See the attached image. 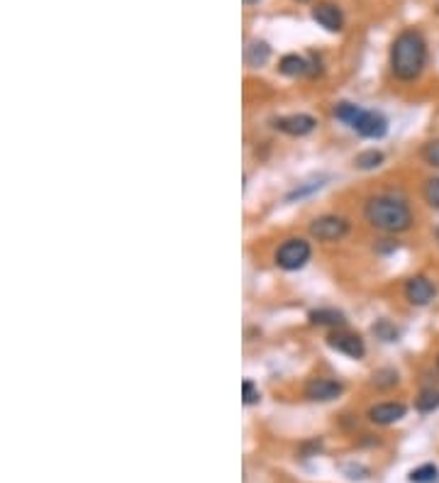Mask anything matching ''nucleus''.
Listing matches in <instances>:
<instances>
[{
    "instance_id": "nucleus-1",
    "label": "nucleus",
    "mask_w": 439,
    "mask_h": 483,
    "mask_svg": "<svg viewBox=\"0 0 439 483\" xmlns=\"http://www.w3.org/2000/svg\"><path fill=\"white\" fill-rule=\"evenodd\" d=\"M364 218L371 227L381 230L386 234L407 232L415 223L412 210L405 198L396 193H378L364 203Z\"/></svg>"
},
{
    "instance_id": "nucleus-2",
    "label": "nucleus",
    "mask_w": 439,
    "mask_h": 483,
    "mask_svg": "<svg viewBox=\"0 0 439 483\" xmlns=\"http://www.w3.org/2000/svg\"><path fill=\"white\" fill-rule=\"evenodd\" d=\"M427 64V42L417 29H403L391 44V71L398 80L420 78Z\"/></svg>"
},
{
    "instance_id": "nucleus-3",
    "label": "nucleus",
    "mask_w": 439,
    "mask_h": 483,
    "mask_svg": "<svg viewBox=\"0 0 439 483\" xmlns=\"http://www.w3.org/2000/svg\"><path fill=\"white\" fill-rule=\"evenodd\" d=\"M312 246L302 237H291L276 249V266L284 271H298L310 261Z\"/></svg>"
},
{
    "instance_id": "nucleus-4",
    "label": "nucleus",
    "mask_w": 439,
    "mask_h": 483,
    "mask_svg": "<svg viewBox=\"0 0 439 483\" xmlns=\"http://www.w3.org/2000/svg\"><path fill=\"white\" fill-rule=\"evenodd\" d=\"M349 230L351 223L347 218H342V215H320V218H315L310 223V237L330 244V241L344 239L349 234Z\"/></svg>"
},
{
    "instance_id": "nucleus-5",
    "label": "nucleus",
    "mask_w": 439,
    "mask_h": 483,
    "mask_svg": "<svg viewBox=\"0 0 439 483\" xmlns=\"http://www.w3.org/2000/svg\"><path fill=\"white\" fill-rule=\"evenodd\" d=\"M327 344H330L335 351H340V354L349 356V359L359 361L366 356L364 340H361L359 335H354V332H347L344 327H342V330H332L330 335H327Z\"/></svg>"
},
{
    "instance_id": "nucleus-6",
    "label": "nucleus",
    "mask_w": 439,
    "mask_h": 483,
    "mask_svg": "<svg viewBox=\"0 0 439 483\" xmlns=\"http://www.w3.org/2000/svg\"><path fill=\"white\" fill-rule=\"evenodd\" d=\"M274 127L291 137H307L310 132H315L317 120L307 113H295V115H284V118L274 120Z\"/></svg>"
},
{
    "instance_id": "nucleus-7",
    "label": "nucleus",
    "mask_w": 439,
    "mask_h": 483,
    "mask_svg": "<svg viewBox=\"0 0 439 483\" xmlns=\"http://www.w3.org/2000/svg\"><path fill=\"white\" fill-rule=\"evenodd\" d=\"M342 391H344V386L340 384V381L335 379H325V376H317V379H310L305 384V398L312 400V402H330L335 398H340Z\"/></svg>"
},
{
    "instance_id": "nucleus-8",
    "label": "nucleus",
    "mask_w": 439,
    "mask_h": 483,
    "mask_svg": "<svg viewBox=\"0 0 439 483\" xmlns=\"http://www.w3.org/2000/svg\"><path fill=\"white\" fill-rule=\"evenodd\" d=\"M435 284H432L427 276H412V279L405 281V298L410 305H417V308H425L435 300Z\"/></svg>"
},
{
    "instance_id": "nucleus-9",
    "label": "nucleus",
    "mask_w": 439,
    "mask_h": 483,
    "mask_svg": "<svg viewBox=\"0 0 439 483\" xmlns=\"http://www.w3.org/2000/svg\"><path fill=\"white\" fill-rule=\"evenodd\" d=\"M351 130H356V134H361L366 139H381L388 132V120L381 113H376V110H364Z\"/></svg>"
},
{
    "instance_id": "nucleus-10",
    "label": "nucleus",
    "mask_w": 439,
    "mask_h": 483,
    "mask_svg": "<svg viewBox=\"0 0 439 483\" xmlns=\"http://www.w3.org/2000/svg\"><path fill=\"white\" fill-rule=\"evenodd\" d=\"M407 412V407L403 402L396 400H386V402H376V405L368 407L366 417L373 422V425H393V422L403 420Z\"/></svg>"
},
{
    "instance_id": "nucleus-11",
    "label": "nucleus",
    "mask_w": 439,
    "mask_h": 483,
    "mask_svg": "<svg viewBox=\"0 0 439 483\" xmlns=\"http://www.w3.org/2000/svg\"><path fill=\"white\" fill-rule=\"evenodd\" d=\"M312 20L327 32H342L344 29V15H342L340 5L335 3H317L312 8Z\"/></svg>"
},
{
    "instance_id": "nucleus-12",
    "label": "nucleus",
    "mask_w": 439,
    "mask_h": 483,
    "mask_svg": "<svg viewBox=\"0 0 439 483\" xmlns=\"http://www.w3.org/2000/svg\"><path fill=\"white\" fill-rule=\"evenodd\" d=\"M307 320H310L312 325H317V327H330V330H342V327H347V315L342 313V310H337V308L310 310Z\"/></svg>"
},
{
    "instance_id": "nucleus-13",
    "label": "nucleus",
    "mask_w": 439,
    "mask_h": 483,
    "mask_svg": "<svg viewBox=\"0 0 439 483\" xmlns=\"http://www.w3.org/2000/svg\"><path fill=\"white\" fill-rule=\"evenodd\" d=\"M279 71L288 78L307 76V74H310V59L300 57V54H286L279 62Z\"/></svg>"
},
{
    "instance_id": "nucleus-14",
    "label": "nucleus",
    "mask_w": 439,
    "mask_h": 483,
    "mask_svg": "<svg viewBox=\"0 0 439 483\" xmlns=\"http://www.w3.org/2000/svg\"><path fill=\"white\" fill-rule=\"evenodd\" d=\"M269 59H271V47L264 42V39H254V42L246 44V52H244L246 66L259 69V66H264Z\"/></svg>"
},
{
    "instance_id": "nucleus-15",
    "label": "nucleus",
    "mask_w": 439,
    "mask_h": 483,
    "mask_svg": "<svg viewBox=\"0 0 439 483\" xmlns=\"http://www.w3.org/2000/svg\"><path fill=\"white\" fill-rule=\"evenodd\" d=\"M386 161V154L378 152V149H366V152H359L354 157V166L359 171H373Z\"/></svg>"
},
{
    "instance_id": "nucleus-16",
    "label": "nucleus",
    "mask_w": 439,
    "mask_h": 483,
    "mask_svg": "<svg viewBox=\"0 0 439 483\" xmlns=\"http://www.w3.org/2000/svg\"><path fill=\"white\" fill-rule=\"evenodd\" d=\"M364 113V108H359L356 103H349V100H342V103L335 105V118L342 120L344 125L354 127V122L359 120V115Z\"/></svg>"
},
{
    "instance_id": "nucleus-17",
    "label": "nucleus",
    "mask_w": 439,
    "mask_h": 483,
    "mask_svg": "<svg viewBox=\"0 0 439 483\" xmlns=\"http://www.w3.org/2000/svg\"><path fill=\"white\" fill-rule=\"evenodd\" d=\"M415 407L420 412H425V415H427V412H435L439 407V391L437 388H425L415 398Z\"/></svg>"
},
{
    "instance_id": "nucleus-18",
    "label": "nucleus",
    "mask_w": 439,
    "mask_h": 483,
    "mask_svg": "<svg viewBox=\"0 0 439 483\" xmlns=\"http://www.w3.org/2000/svg\"><path fill=\"white\" fill-rule=\"evenodd\" d=\"M439 479V471L435 464H422L417 466V469L410 471V476H407V481L410 483H437Z\"/></svg>"
},
{
    "instance_id": "nucleus-19",
    "label": "nucleus",
    "mask_w": 439,
    "mask_h": 483,
    "mask_svg": "<svg viewBox=\"0 0 439 483\" xmlns=\"http://www.w3.org/2000/svg\"><path fill=\"white\" fill-rule=\"evenodd\" d=\"M371 330L381 342H398V337H400V330H398V327L393 325V322H388V320H378Z\"/></svg>"
},
{
    "instance_id": "nucleus-20",
    "label": "nucleus",
    "mask_w": 439,
    "mask_h": 483,
    "mask_svg": "<svg viewBox=\"0 0 439 483\" xmlns=\"http://www.w3.org/2000/svg\"><path fill=\"white\" fill-rule=\"evenodd\" d=\"M422 195H425V203L430 205V208L439 210V176H432V178L425 181Z\"/></svg>"
},
{
    "instance_id": "nucleus-21",
    "label": "nucleus",
    "mask_w": 439,
    "mask_h": 483,
    "mask_svg": "<svg viewBox=\"0 0 439 483\" xmlns=\"http://www.w3.org/2000/svg\"><path fill=\"white\" fill-rule=\"evenodd\" d=\"M398 384V374L393 369H381L373 374V386L376 388H393Z\"/></svg>"
},
{
    "instance_id": "nucleus-22",
    "label": "nucleus",
    "mask_w": 439,
    "mask_h": 483,
    "mask_svg": "<svg viewBox=\"0 0 439 483\" xmlns=\"http://www.w3.org/2000/svg\"><path fill=\"white\" fill-rule=\"evenodd\" d=\"M242 402H244V405H254V402H259V388H256V384L251 379L242 381Z\"/></svg>"
},
{
    "instance_id": "nucleus-23",
    "label": "nucleus",
    "mask_w": 439,
    "mask_h": 483,
    "mask_svg": "<svg viewBox=\"0 0 439 483\" xmlns=\"http://www.w3.org/2000/svg\"><path fill=\"white\" fill-rule=\"evenodd\" d=\"M422 159H425L432 169H439V139H432V142L425 144V149H422Z\"/></svg>"
},
{
    "instance_id": "nucleus-24",
    "label": "nucleus",
    "mask_w": 439,
    "mask_h": 483,
    "mask_svg": "<svg viewBox=\"0 0 439 483\" xmlns=\"http://www.w3.org/2000/svg\"><path fill=\"white\" fill-rule=\"evenodd\" d=\"M322 186H325L322 181H312V183H307V186H302V188H295L293 193H288V195H286V200L293 203L295 198H302V195H310V193H315V190H320Z\"/></svg>"
},
{
    "instance_id": "nucleus-25",
    "label": "nucleus",
    "mask_w": 439,
    "mask_h": 483,
    "mask_svg": "<svg viewBox=\"0 0 439 483\" xmlns=\"http://www.w3.org/2000/svg\"><path fill=\"white\" fill-rule=\"evenodd\" d=\"M244 3H246V5H256L259 0H244Z\"/></svg>"
},
{
    "instance_id": "nucleus-26",
    "label": "nucleus",
    "mask_w": 439,
    "mask_h": 483,
    "mask_svg": "<svg viewBox=\"0 0 439 483\" xmlns=\"http://www.w3.org/2000/svg\"><path fill=\"white\" fill-rule=\"evenodd\" d=\"M435 237H437V241H439V227H437V232H435Z\"/></svg>"
},
{
    "instance_id": "nucleus-27",
    "label": "nucleus",
    "mask_w": 439,
    "mask_h": 483,
    "mask_svg": "<svg viewBox=\"0 0 439 483\" xmlns=\"http://www.w3.org/2000/svg\"><path fill=\"white\" fill-rule=\"evenodd\" d=\"M437 369H439V356H437Z\"/></svg>"
},
{
    "instance_id": "nucleus-28",
    "label": "nucleus",
    "mask_w": 439,
    "mask_h": 483,
    "mask_svg": "<svg viewBox=\"0 0 439 483\" xmlns=\"http://www.w3.org/2000/svg\"><path fill=\"white\" fill-rule=\"evenodd\" d=\"M298 3H305V0H298Z\"/></svg>"
}]
</instances>
